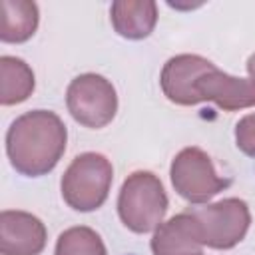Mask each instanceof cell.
I'll list each match as a JSON object with an SVG mask.
<instances>
[{
    "mask_svg": "<svg viewBox=\"0 0 255 255\" xmlns=\"http://www.w3.org/2000/svg\"><path fill=\"white\" fill-rule=\"evenodd\" d=\"M191 213L199 221L203 243L211 249L235 247L245 239L251 225L249 205L239 197H225L199 209H191Z\"/></svg>",
    "mask_w": 255,
    "mask_h": 255,
    "instance_id": "cell-6",
    "label": "cell"
},
{
    "mask_svg": "<svg viewBox=\"0 0 255 255\" xmlns=\"http://www.w3.org/2000/svg\"><path fill=\"white\" fill-rule=\"evenodd\" d=\"M70 116L84 128H106L118 112V94L114 84L100 74H80L66 90Z\"/></svg>",
    "mask_w": 255,
    "mask_h": 255,
    "instance_id": "cell-4",
    "label": "cell"
},
{
    "mask_svg": "<svg viewBox=\"0 0 255 255\" xmlns=\"http://www.w3.org/2000/svg\"><path fill=\"white\" fill-rule=\"evenodd\" d=\"M68 129L50 110L18 116L6 131V153L12 167L28 177L50 173L66 151Z\"/></svg>",
    "mask_w": 255,
    "mask_h": 255,
    "instance_id": "cell-1",
    "label": "cell"
},
{
    "mask_svg": "<svg viewBox=\"0 0 255 255\" xmlns=\"http://www.w3.org/2000/svg\"><path fill=\"white\" fill-rule=\"evenodd\" d=\"M171 185L189 203H207L221 189L229 185V179L217 175L211 157L201 147H183L169 167Z\"/></svg>",
    "mask_w": 255,
    "mask_h": 255,
    "instance_id": "cell-5",
    "label": "cell"
},
{
    "mask_svg": "<svg viewBox=\"0 0 255 255\" xmlns=\"http://www.w3.org/2000/svg\"><path fill=\"white\" fill-rule=\"evenodd\" d=\"M110 20L122 38L143 40L157 24V4L153 0H116L110 8Z\"/></svg>",
    "mask_w": 255,
    "mask_h": 255,
    "instance_id": "cell-11",
    "label": "cell"
},
{
    "mask_svg": "<svg viewBox=\"0 0 255 255\" xmlns=\"http://www.w3.org/2000/svg\"><path fill=\"white\" fill-rule=\"evenodd\" d=\"M114 181V167L110 159L96 151L80 153L72 159L62 175L60 189L64 201L82 213L104 205Z\"/></svg>",
    "mask_w": 255,
    "mask_h": 255,
    "instance_id": "cell-3",
    "label": "cell"
},
{
    "mask_svg": "<svg viewBox=\"0 0 255 255\" xmlns=\"http://www.w3.org/2000/svg\"><path fill=\"white\" fill-rule=\"evenodd\" d=\"M195 92L201 102H213L225 112H237L255 106V80L231 76L217 66L197 80Z\"/></svg>",
    "mask_w": 255,
    "mask_h": 255,
    "instance_id": "cell-9",
    "label": "cell"
},
{
    "mask_svg": "<svg viewBox=\"0 0 255 255\" xmlns=\"http://www.w3.org/2000/svg\"><path fill=\"white\" fill-rule=\"evenodd\" d=\"M167 193L161 179L151 171L129 173L118 195V215L133 233H149L163 223Z\"/></svg>",
    "mask_w": 255,
    "mask_h": 255,
    "instance_id": "cell-2",
    "label": "cell"
},
{
    "mask_svg": "<svg viewBox=\"0 0 255 255\" xmlns=\"http://www.w3.org/2000/svg\"><path fill=\"white\" fill-rule=\"evenodd\" d=\"M36 88L32 68L16 56L0 58V104L16 106L26 102Z\"/></svg>",
    "mask_w": 255,
    "mask_h": 255,
    "instance_id": "cell-13",
    "label": "cell"
},
{
    "mask_svg": "<svg viewBox=\"0 0 255 255\" xmlns=\"http://www.w3.org/2000/svg\"><path fill=\"white\" fill-rule=\"evenodd\" d=\"M203 233L191 211L177 213L163 221L151 237L153 255H203Z\"/></svg>",
    "mask_w": 255,
    "mask_h": 255,
    "instance_id": "cell-10",
    "label": "cell"
},
{
    "mask_svg": "<svg viewBox=\"0 0 255 255\" xmlns=\"http://www.w3.org/2000/svg\"><path fill=\"white\" fill-rule=\"evenodd\" d=\"M247 74H249V78L251 80H255V52L249 56V60H247Z\"/></svg>",
    "mask_w": 255,
    "mask_h": 255,
    "instance_id": "cell-16",
    "label": "cell"
},
{
    "mask_svg": "<svg viewBox=\"0 0 255 255\" xmlns=\"http://www.w3.org/2000/svg\"><path fill=\"white\" fill-rule=\"evenodd\" d=\"M2 28L0 40L6 44H22L30 40L38 28V4L30 0H2Z\"/></svg>",
    "mask_w": 255,
    "mask_h": 255,
    "instance_id": "cell-12",
    "label": "cell"
},
{
    "mask_svg": "<svg viewBox=\"0 0 255 255\" xmlns=\"http://www.w3.org/2000/svg\"><path fill=\"white\" fill-rule=\"evenodd\" d=\"M54 255H108L106 245L92 227L76 225L60 233Z\"/></svg>",
    "mask_w": 255,
    "mask_h": 255,
    "instance_id": "cell-14",
    "label": "cell"
},
{
    "mask_svg": "<svg viewBox=\"0 0 255 255\" xmlns=\"http://www.w3.org/2000/svg\"><path fill=\"white\" fill-rule=\"evenodd\" d=\"M211 68H215V64L197 54H177L169 58L159 74V86L163 96L177 106L201 104L195 92V84Z\"/></svg>",
    "mask_w": 255,
    "mask_h": 255,
    "instance_id": "cell-7",
    "label": "cell"
},
{
    "mask_svg": "<svg viewBox=\"0 0 255 255\" xmlns=\"http://www.w3.org/2000/svg\"><path fill=\"white\" fill-rule=\"evenodd\" d=\"M235 143L245 155L255 157V114H247L237 122Z\"/></svg>",
    "mask_w": 255,
    "mask_h": 255,
    "instance_id": "cell-15",
    "label": "cell"
},
{
    "mask_svg": "<svg viewBox=\"0 0 255 255\" xmlns=\"http://www.w3.org/2000/svg\"><path fill=\"white\" fill-rule=\"evenodd\" d=\"M46 225L36 215L20 209H4L0 213L2 255H40L46 247Z\"/></svg>",
    "mask_w": 255,
    "mask_h": 255,
    "instance_id": "cell-8",
    "label": "cell"
}]
</instances>
